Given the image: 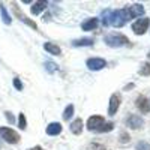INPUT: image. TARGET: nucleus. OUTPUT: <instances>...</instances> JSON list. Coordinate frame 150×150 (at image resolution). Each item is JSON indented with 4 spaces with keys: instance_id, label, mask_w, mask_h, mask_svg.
<instances>
[{
    "instance_id": "nucleus-1",
    "label": "nucleus",
    "mask_w": 150,
    "mask_h": 150,
    "mask_svg": "<svg viewBox=\"0 0 150 150\" xmlns=\"http://www.w3.org/2000/svg\"><path fill=\"white\" fill-rule=\"evenodd\" d=\"M104 42H105L108 47H111V48H119V47L126 45V44L129 42V39H128V36H125V35L116 32V33H108V35L104 38Z\"/></svg>"
},
{
    "instance_id": "nucleus-2",
    "label": "nucleus",
    "mask_w": 150,
    "mask_h": 150,
    "mask_svg": "<svg viewBox=\"0 0 150 150\" xmlns=\"http://www.w3.org/2000/svg\"><path fill=\"white\" fill-rule=\"evenodd\" d=\"M128 21V17H126V12L125 9H116V11H111L110 14V24L114 27H122L125 26V23Z\"/></svg>"
},
{
    "instance_id": "nucleus-3",
    "label": "nucleus",
    "mask_w": 150,
    "mask_h": 150,
    "mask_svg": "<svg viewBox=\"0 0 150 150\" xmlns=\"http://www.w3.org/2000/svg\"><path fill=\"white\" fill-rule=\"evenodd\" d=\"M0 138H3V140H5L6 143H9V144H17V143L20 141V135H18V132H15L14 129L2 126V128H0Z\"/></svg>"
},
{
    "instance_id": "nucleus-4",
    "label": "nucleus",
    "mask_w": 150,
    "mask_h": 150,
    "mask_svg": "<svg viewBox=\"0 0 150 150\" xmlns=\"http://www.w3.org/2000/svg\"><path fill=\"white\" fill-rule=\"evenodd\" d=\"M149 26H150V18H147V17L138 18L132 24V32L135 35H144L149 30Z\"/></svg>"
},
{
    "instance_id": "nucleus-5",
    "label": "nucleus",
    "mask_w": 150,
    "mask_h": 150,
    "mask_svg": "<svg viewBox=\"0 0 150 150\" xmlns=\"http://www.w3.org/2000/svg\"><path fill=\"white\" fill-rule=\"evenodd\" d=\"M123 9H125V12H126L128 21L132 20V18H138L140 15L144 14V6L140 5V3H135V5H131V6H125Z\"/></svg>"
},
{
    "instance_id": "nucleus-6",
    "label": "nucleus",
    "mask_w": 150,
    "mask_h": 150,
    "mask_svg": "<svg viewBox=\"0 0 150 150\" xmlns=\"http://www.w3.org/2000/svg\"><path fill=\"white\" fill-rule=\"evenodd\" d=\"M86 65L90 71H101L107 66V62L101 57H90V59H87Z\"/></svg>"
},
{
    "instance_id": "nucleus-7",
    "label": "nucleus",
    "mask_w": 150,
    "mask_h": 150,
    "mask_svg": "<svg viewBox=\"0 0 150 150\" xmlns=\"http://www.w3.org/2000/svg\"><path fill=\"white\" fill-rule=\"evenodd\" d=\"M105 123V119L102 116H92L89 117V120H87V129L89 131H93V132H98V129L102 126V125Z\"/></svg>"
},
{
    "instance_id": "nucleus-8",
    "label": "nucleus",
    "mask_w": 150,
    "mask_h": 150,
    "mask_svg": "<svg viewBox=\"0 0 150 150\" xmlns=\"http://www.w3.org/2000/svg\"><path fill=\"white\" fill-rule=\"evenodd\" d=\"M120 102H122L120 95L112 93L111 98H110V105H108V114L110 116H116V112L119 111V107H120Z\"/></svg>"
},
{
    "instance_id": "nucleus-9",
    "label": "nucleus",
    "mask_w": 150,
    "mask_h": 150,
    "mask_svg": "<svg viewBox=\"0 0 150 150\" xmlns=\"http://www.w3.org/2000/svg\"><path fill=\"white\" fill-rule=\"evenodd\" d=\"M12 9H14V14H15V17H17L18 20H21V21H23L24 24H27V26H29V27H32L33 30H38V26H36V23H35L33 20H30V18H27L26 15H24L23 12H21V11L18 9V6H17L15 3L12 5Z\"/></svg>"
},
{
    "instance_id": "nucleus-10",
    "label": "nucleus",
    "mask_w": 150,
    "mask_h": 150,
    "mask_svg": "<svg viewBox=\"0 0 150 150\" xmlns=\"http://www.w3.org/2000/svg\"><path fill=\"white\" fill-rule=\"evenodd\" d=\"M143 125H144L143 117L137 116V114H131V116L126 119V126L131 128V129H140Z\"/></svg>"
},
{
    "instance_id": "nucleus-11",
    "label": "nucleus",
    "mask_w": 150,
    "mask_h": 150,
    "mask_svg": "<svg viewBox=\"0 0 150 150\" xmlns=\"http://www.w3.org/2000/svg\"><path fill=\"white\" fill-rule=\"evenodd\" d=\"M135 107L138 108L143 114H147V112L150 111V102L147 101V98L143 96V95H140L138 98L135 99Z\"/></svg>"
},
{
    "instance_id": "nucleus-12",
    "label": "nucleus",
    "mask_w": 150,
    "mask_h": 150,
    "mask_svg": "<svg viewBox=\"0 0 150 150\" xmlns=\"http://www.w3.org/2000/svg\"><path fill=\"white\" fill-rule=\"evenodd\" d=\"M45 132H47V135H50V137H56V135H59V134L62 132V125H60L59 122L50 123L48 126H47V129H45Z\"/></svg>"
},
{
    "instance_id": "nucleus-13",
    "label": "nucleus",
    "mask_w": 150,
    "mask_h": 150,
    "mask_svg": "<svg viewBox=\"0 0 150 150\" xmlns=\"http://www.w3.org/2000/svg\"><path fill=\"white\" fill-rule=\"evenodd\" d=\"M98 24H99V20H98V18H89V20L83 21L81 29H83L84 32H90V30H95V29L98 27Z\"/></svg>"
},
{
    "instance_id": "nucleus-14",
    "label": "nucleus",
    "mask_w": 150,
    "mask_h": 150,
    "mask_svg": "<svg viewBox=\"0 0 150 150\" xmlns=\"http://www.w3.org/2000/svg\"><path fill=\"white\" fill-rule=\"evenodd\" d=\"M47 6H48V2L39 0V2H35V3L32 5L30 11H32V14H33V15H39L42 11H45V9H47Z\"/></svg>"
},
{
    "instance_id": "nucleus-15",
    "label": "nucleus",
    "mask_w": 150,
    "mask_h": 150,
    "mask_svg": "<svg viewBox=\"0 0 150 150\" xmlns=\"http://www.w3.org/2000/svg\"><path fill=\"white\" fill-rule=\"evenodd\" d=\"M71 132L74 134V135H80L81 132H83V128H84V123H83V120L81 119H75L72 123H71Z\"/></svg>"
},
{
    "instance_id": "nucleus-16",
    "label": "nucleus",
    "mask_w": 150,
    "mask_h": 150,
    "mask_svg": "<svg viewBox=\"0 0 150 150\" xmlns=\"http://www.w3.org/2000/svg\"><path fill=\"white\" fill-rule=\"evenodd\" d=\"M44 50H45L47 53L54 54V56H60V54H62V48H60L59 45L53 44V42H45V44H44Z\"/></svg>"
},
{
    "instance_id": "nucleus-17",
    "label": "nucleus",
    "mask_w": 150,
    "mask_h": 150,
    "mask_svg": "<svg viewBox=\"0 0 150 150\" xmlns=\"http://www.w3.org/2000/svg\"><path fill=\"white\" fill-rule=\"evenodd\" d=\"M74 47H92L93 45V39L92 38H81V39H75L72 41Z\"/></svg>"
},
{
    "instance_id": "nucleus-18",
    "label": "nucleus",
    "mask_w": 150,
    "mask_h": 150,
    "mask_svg": "<svg viewBox=\"0 0 150 150\" xmlns=\"http://www.w3.org/2000/svg\"><path fill=\"white\" fill-rule=\"evenodd\" d=\"M0 14H2V20H3V23L9 26V24L12 23V20H11V17H9V14H8V11H6V8H5L3 3H0Z\"/></svg>"
},
{
    "instance_id": "nucleus-19",
    "label": "nucleus",
    "mask_w": 150,
    "mask_h": 150,
    "mask_svg": "<svg viewBox=\"0 0 150 150\" xmlns=\"http://www.w3.org/2000/svg\"><path fill=\"white\" fill-rule=\"evenodd\" d=\"M138 74L141 75V77H149L150 75V62H144L138 69Z\"/></svg>"
},
{
    "instance_id": "nucleus-20",
    "label": "nucleus",
    "mask_w": 150,
    "mask_h": 150,
    "mask_svg": "<svg viewBox=\"0 0 150 150\" xmlns=\"http://www.w3.org/2000/svg\"><path fill=\"white\" fill-rule=\"evenodd\" d=\"M112 129H114V123H112V122H105L102 126L98 129V132H99V134H102V132L105 134V132H110V131H112Z\"/></svg>"
},
{
    "instance_id": "nucleus-21",
    "label": "nucleus",
    "mask_w": 150,
    "mask_h": 150,
    "mask_svg": "<svg viewBox=\"0 0 150 150\" xmlns=\"http://www.w3.org/2000/svg\"><path fill=\"white\" fill-rule=\"evenodd\" d=\"M72 116H74V105L69 104V105L65 108V111H63V120H69Z\"/></svg>"
},
{
    "instance_id": "nucleus-22",
    "label": "nucleus",
    "mask_w": 150,
    "mask_h": 150,
    "mask_svg": "<svg viewBox=\"0 0 150 150\" xmlns=\"http://www.w3.org/2000/svg\"><path fill=\"white\" fill-rule=\"evenodd\" d=\"M18 126H20V129H26L27 128V120H26V116L23 114V112H20V116H18Z\"/></svg>"
},
{
    "instance_id": "nucleus-23",
    "label": "nucleus",
    "mask_w": 150,
    "mask_h": 150,
    "mask_svg": "<svg viewBox=\"0 0 150 150\" xmlns=\"http://www.w3.org/2000/svg\"><path fill=\"white\" fill-rule=\"evenodd\" d=\"M110 14H111L110 9H105L102 12V24H104V26H108V24H110Z\"/></svg>"
},
{
    "instance_id": "nucleus-24",
    "label": "nucleus",
    "mask_w": 150,
    "mask_h": 150,
    "mask_svg": "<svg viewBox=\"0 0 150 150\" xmlns=\"http://www.w3.org/2000/svg\"><path fill=\"white\" fill-rule=\"evenodd\" d=\"M45 69H47L50 74H53V72L57 71V65L53 63V62H45Z\"/></svg>"
},
{
    "instance_id": "nucleus-25",
    "label": "nucleus",
    "mask_w": 150,
    "mask_h": 150,
    "mask_svg": "<svg viewBox=\"0 0 150 150\" xmlns=\"http://www.w3.org/2000/svg\"><path fill=\"white\" fill-rule=\"evenodd\" d=\"M137 150H150V144L146 141H140L137 144Z\"/></svg>"
},
{
    "instance_id": "nucleus-26",
    "label": "nucleus",
    "mask_w": 150,
    "mask_h": 150,
    "mask_svg": "<svg viewBox=\"0 0 150 150\" xmlns=\"http://www.w3.org/2000/svg\"><path fill=\"white\" fill-rule=\"evenodd\" d=\"M89 149H90V150H105V147H104L102 144H99V143H92V144L89 146Z\"/></svg>"
},
{
    "instance_id": "nucleus-27",
    "label": "nucleus",
    "mask_w": 150,
    "mask_h": 150,
    "mask_svg": "<svg viewBox=\"0 0 150 150\" xmlns=\"http://www.w3.org/2000/svg\"><path fill=\"white\" fill-rule=\"evenodd\" d=\"M14 87H15L17 90H20V92L23 90V83H21V80H20V78H17V77L14 78Z\"/></svg>"
},
{
    "instance_id": "nucleus-28",
    "label": "nucleus",
    "mask_w": 150,
    "mask_h": 150,
    "mask_svg": "<svg viewBox=\"0 0 150 150\" xmlns=\"http://www.w3.org/2000/svg\"><path fill=\"white\" fill-rule=\"evenodd\" d=\"M129 140H131V137H129L126 132H120V141H122V143H128Z\"/></svg>"
},
{
    "instance_id": "nucleus-29",
    "label": "nucleus",
    "mask_w": 150,
    "mask_h": 150,
    "mask_svg": "<svg viewBox=\"0 0 150 150\" xmlns=\"http://www.w3.org/2000/svg\"><path fill=\"white\" fill-rule=\"evenodd\" d=\"M5 116H6V119H8L9 123H15V119H14V116H12V112H11V111H6V112H5Z\"/></svg>"
},
{
    "instance_id": "nucleus-30",
    "label": "nucleus",
    "mask_w": 150,
    "mask_h": 150,
    "mask_svg": "<svg viewBox=\"0 0 150 150\" xmlns=\"http://www.w3.org/2000/svg\"><path fill=\"white\" fill-rule=\"evenodd\" d=\"M29 150H44L41 146H35V147H32V149H29Z\"/></svg>"
},
{
    "instance_id": "nucleus-31",
    "label": "nucleus",
    "mask_w": 150,
    "mask_h": 150,
    "mask_svg": "<svg viewBox=\"0 0 150 150\" xmlns=\"http://www.w3.org/2000/svg\"><path fill=\"white\" fill-rule=\"evenodd\" d=\"M147 57H149V59H150V51H149V54H147Z\"/></svg>"
},
{
    "instance_id": "nucleus-32",
    "label": "nucleus",
    "mask_w": 150,
    "mask_h": 150,
    "mask_svg": "<svg viewBox=\"0 0 150 150\" xmlns=\"http://www.w3.org/2000/svg\"><path fill=\"white\" fill-rule=\"evenodd\" d=\"M0 149H2V141H0Z\"/></svg>"
}]
</instances>
